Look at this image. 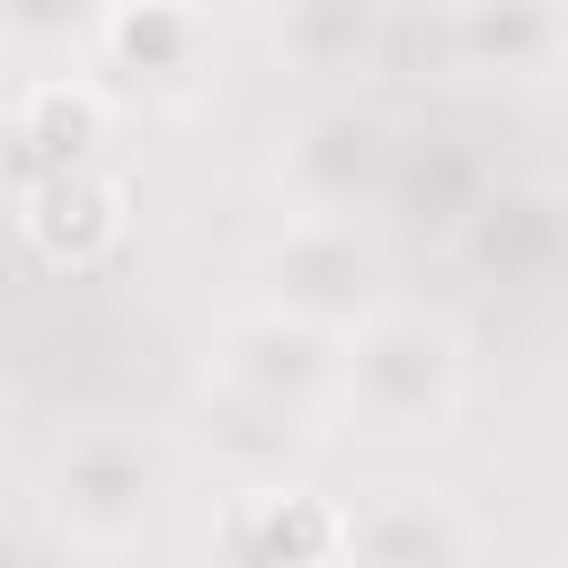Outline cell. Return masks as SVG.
<instances>
[{
	"label": "cell",
	"instance_id": "6da1fadb",
	"mask_svg": "<svg viewBox=\"0 0 568 568\" xmlns=\"http://www.w3.org/2000/svg\"><path fill=\"white\" fill-rule=\"evenodd\" d=\"M470 390L462 328L426 302H382L364 328H346V373H337V426L364 444H435L453 435Z\"/></svg>",
	"mask_w": 568,
	"mask_h": 568
},
{
	"label": "cell",
	"instance_id": "7a4b0ae2",
	"mask_svg": "<svg viewBox=\"0 0 568 568\" xmlns=\"http://www.w3.org/2000/svg\"><path fill=\"white\" fill-rule=\"evenodd\" d=\"M169 497V444L151 426H71L36 462V515L71 550H133L151 506Z\"/></svg>",
	"mask_w": 568,
	"mask_h": 568
},
{
	"label": "cell",
	"instance_id": "3957f363",
	"mask_svg": "<svg viewBox=\"0 0 568 568\" xmlns=\"http://www.w3.org/2000/svg\"><path fill=\"white\" fill-rule=\"evenodd\" d=\"M248 284L266 311H293V320H320V328H364L382 302H390V257L364 222H337V213H284L257 248H248Z\"/></svg>",
	"mask_w": 568,
	"mask_h": 568
},
{
	"label": "cell",
	"instance_id": "277c9868",
	"mask_svg": "<svg viewBox=\"0 0 568 568\" xmlns=\"http://www.w3.org/2000/svg\"><path fill=\"white\" fill-rule=\"evenodd\" d=\"M399 160L408 142L390 133V115L355 106V98H328L311 106L284 151H275V195L293 213H337V222H364L382 195H399Z\"/></svg>",
	"mask_w": 568,
	"mask_h": 568
},
{
	"label": "cell",
	"instance_id": "5b68a950",
	"mask_svg": "<svg viewBox=\"0 0 568 568\" xmlns=\"http://www.w3.org/2000/svg\"><path fill=\"white\" fill-rule=\"evenodd\" d=\"M337 373H346V337L320 328V320L266 311V302L231 311L204 337V364H195V382L240 390V399H275V408H302V417H337Z\"/></svg>",
	"mask_w": 568,
	"mask_h": 568
},
{
	"label": "cell",
	"instance_id": "8992f818",
	"mask_svg": "<svg viewBox=\"0 0 568 568\" xmlns=\"http://www.w3.org/2000/svg\"><path fill=\"white\" fill-rule=\"evenodd\" d=\"M204 568H346V506L311 479H222L195 532Z\"/></svg>",
	"mask_w": 568,
	"mask_h": 568
},
{
	"label": "cell",
	"instance_id": "52a82bcc",
	"mask_svg": "<svg viewBox=\"0 0 568 568\" xmlns=\"http://www.w3.org/2000/svg\"><path fill=\"white\" fill-rule=\"evenodd\" d=\"M213 62H222V27H213L204 0H115L106 9L98 71L124 98H142L160 115H186V106H204Z\"/></svg>",
	"mask_w": 568,
	"mask_h": 568
},
{
	"label": "cell",
	"instance_id": "ba28073f",
	"mask_svg": "<svg viewBox=\"0 0 568 568\" xmlns=\"http://www.w3.org/2000/svg\"><path fill=\"white\" fill-rule=\"evenodd\" d=\"M479 515L435 479H382L346 506V568H479Z\"/></svg>",
	"mask_w": 568,
	"mask_h": 568
},
{
	"label": "cell",
	"instance_id": "9c48e42d",
	"mask_svg": "<svg viewBox=\"0 0 568 568\" xmlns=\"http://www.w3.org/2000/svg\"><path fill=\"white\" fill-rule=\"evenodd\" d=\"M115 142V89L98 71H18L9 89V186L53 169H98Z\"/></svg>",
	"mask_w": 568,
	"mask_h": 568
},
{
	"label": "cell",
	"instance_id": "30bf717a",
	"mask_svg": "<svg viewBox=\"0 0 568 568\" xmlns=\"http://www.w3.org/2000/svg\"><path fill=\"white\" fill-rule=\"evenodd\" d=\"M9 213H18V240L53 266V275H89L124 248V222H133V195L115 169H53V178H18L9 186Z\"/></svg>",
	"mask_w": 568,
	"mask_h": 568
},
{
	"label": "cell",
	"instance_id": "8fae6325",
	"mask_svg": "<svg viewBox=\"0 0 568 568\" xmlns=\"http://www.w3.org/2000/svg\"><path fill=\"white\" fill-rule=\"evenodd\" d=\"M186 444L213 462V479H311V462L328 444V417H302V408H275V399H240V390L195 382Z\"/></svg>",
	"mask_w": 568,
	"mask_h": 568
},
{
	"label": "cell",
	"instance_id": "7c38bea8",
	"mask_svg": "<svg viewBox=\"0 0 568 568\" xmlns=\"http://www.w3.org/2000/svg\"><path fill=\"white\" fill-rule=\"evenodd\" d=\"M444 36L488 80H550L568 71V0H444Z\"/></svg>",
	"mask_w": 568,
	"mask_h": 568
},
{
	"label": "cell",
	"instance_id": "4fadbf2b",
	"mask_svg": "<svg viewBox=\"0 0 568 568\" xmlns=\"http://www.w3.org/2000/svg\"><path fill=\"white\" fill-rule=\"evenodd\" d=\"M115 0H0V36L27 71H80V53L98 62Z\"/></svg>",
	"mask_w": 568,
	"mask_h": 568
},
{
	"label": "cell",
	"instance_id": "5bb4252c",
	"mask_svg": "<svg viewBox=\"0 0 568 568\" xmlns=\"http://www.w3.org/2000/svg\"><path fill=\"white\" fill-rule=\"evenodd\" d=\"M382 44V0H293L284 9V53L302 71H364Z\"/></svg>",
	"mask_w": 568,
	"mask_h": 568
},
{
	"label": "cell",
	"instance_id": "9a60e30c",
	"mask_svg": "<svg viewBox=\"0 0 568 568\" xmlns=\"http://www.w3.org/2000/svg\"><path fill=\"white\" fill-rule=\"evenodd\" d=\"M266 9H293V0H266Z\"/></svg>",
	"mask_w": 568,
	"mask_h": 568
}]
</instances>
